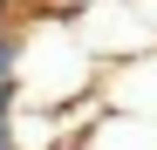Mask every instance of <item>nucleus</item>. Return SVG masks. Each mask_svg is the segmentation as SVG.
<instances>
[{"label":"nucleus","mask_w":157,"mask_h":150,"mask_svg":"<svg viewBox=\"0 0 157 150\" xmlns=\"http://www.w3.org/2000/svg\"><path fill=\"white\" fill-rule=\"evenodd\" d=\"M0 14H7V0H0Z\"/></svg>","instance_id":"4"},{"label":"nucleus","mask_w":157,"mask_h":150,"mask_svg":"<svg viewBox=\"0 0 157 150\" xmlns=\"http://www.w3.org/2000/svg\"><path fill=\"white\" fill-rule=\"evenodd\" d=\"M21 62H28V41L7 14H0V82H21Z\"/></svg>","instance_id":"1"},{"label":"nucleus","mask_w":157,"mask_h":150,"mask_svg":"<svg viewBox=\"0 0 157 150\" xmlns=\"http://www.w3.org/2000/svg\"><path fill=\"white\" fill-rule=\"evenodd\" d=\"M0 150H21V143H0Z\"/></svg>","instance_id":"3"},{"label":"nucleus","mask_w":157,"mask_h":150,"mask_svg":"<svg viewBox=\"0 0 157 150\" xmlns=\"http://www.w3.org/2000/svg\"><path fill=\"white\" fill-rule=\"evenodd\" d=\"M0 143H14V82H0Z\"/></svg>","instance_id":"2"},{"label":"nucleus","mask_w":157,"mask_h":150,"mask_svg":"<svg viewBox=\"0 0 157 150\" xmlns=\"http://www.w3.org/2000/svg\"><path fill=\"white\" fill-rule=\"evenodd\" d=\"M7 7H21V0H7Z\"/></svg>","instance_id":"5"}]
</instances>
